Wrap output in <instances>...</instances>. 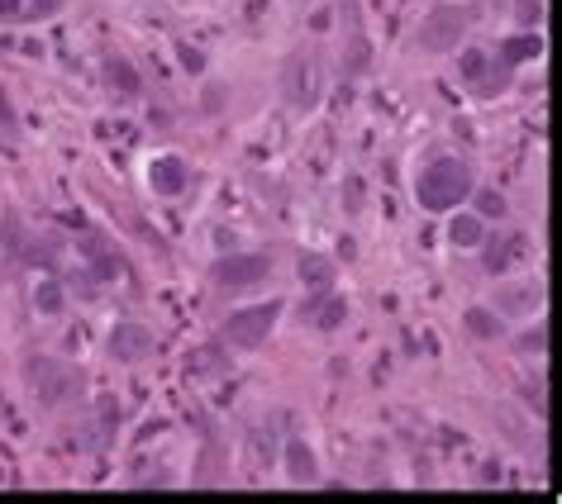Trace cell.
Segmentation results:
<instances>
[{
  "instance_id": "obj_22",
  "label": "cell",
  "mask_w": 562,
  "mask_h": 504,
  "mask_svg": "<svg viewBox=\"0 0 562 504\" xmlns=\"http://www.w3.org/2000/svg\"><path fill=\"white\" fill-rule=\"evenodd\" d=\"M182 67H186V72H200V67H205V58H200L196 48H182Z\"/></svg>"
},
{
  "instance_id": "obj_8",
  "label": "cell",
  "mask_w": 562,
  "mask_h": 504,
  "mask_svg": "<svg viewBox=\"0 0 562 504\" xmlns=\"http://www.w3.org/2000/svg\"><path fill=\"white\" fill-rule=\"evenodd\" d=\"M539 300H543V286H539V281L501 286V290H496V310H501V319H525L529 310H539Z\"/></svg>"
},
{
  "instance_id": "obj_20",
  "label": "cell",
  "mask_w": 562,
  "mask_h": 504,
  "mask_svg": "<svg viewBox=\"0 0 562 504\" xmlns=\"http://www.w3.org/2000/svg\"><path fill=\"white\" fill-rule=\"evenodd\" d=\"M501 215H505V200H501L496 191H482V195H476V219H501Z\"/></svg>"
},
{
  "instance_id": "obj_13",
  "label": "cell",
  "mask_w": 562,
  "mask_h": 504,
  "mask_svg": "<svg viewBox=\"0 0 562 504\" xmlns=\"http://www.w3.org/2000/svg\"><path fill=\"white\" fill-rule=\"evenodd\" d=\"M329 276H334V262H329V257H320V252H305V257H300V281H305V286L324 290Z\"/></svg>"
},
{
  "instance_id": "obj_3",
  "label": "cell",
  "mask_w": 562,
  "mask_h": 504,
  "mask_svg": "<svg viewBox=\"0 0 562 504\" xmlns=\"http://www.w3.org/2000/svg\"><path fill=\"white\" fill-rule=\"evenodd\" d=\"M281 91H286V105L291 110H314L320 105V91H324V81H320V62L310 58V53H291L281 67Z\"/></svg>"
},
{
  "instance_id": "obj_9",
  "label": "cell",
  "mask_w": 562,
  "mask_h": 504,
  "mask_svg": "<svg viewBox=\"0 0 562 504\" xmlns=\"http://www.w3.org/2000/svg\"><path fill=\"white\" fill-rule=\"evenodd\" d=\"M348 319V300H338V296H314V300H305V324H314V329H338Z\"/></svg>"
},
{
  "instance_id": "obj_14",
  "label": "cell",
  "mask_w": 562,
  "mask_h": 504,
  "mask_svg": "<svg viewBox=\"0 0 562 504\" xmlns=\"http://www.w3.org/2000/svg\"><path fill=\"white\" fill-rule=\"evenodd\" d=\"M105 81H110V86H115L119 95H139V72H134L125 58H110V62H105Z\"/></svg>"
},
{
  "instance_id": "obj_18",
  "label": "cell",
  "mask_w": 562,
  "mask_h": 504,
  "mask_svg": "<svg viewBox=\"0 0 562 504\" xmlns=\"http://www.w3.org/2000/svg\"><path fill=\"white\" fill-rule=\"evenodd\" d=\"M468 329L476 333V338H501V319L491 310H468Z\"/></svg>"
},
{
  "instance_id": "obj_4",
  "label": "cell",
  "mask_w": 562,
  "mask_h": 504,
  "mask_svg": "<svg viewBox=\"0 0 562 504\" xmlns=\"http://www.w3.org/2000/svg\"><path fill=\"white\" fill-rule=\"evenodd\" d=\"M468 10L462 5H434L419 24V48L424 53H453L462 44V29H468Z\"/></svg>"
},
{
  "instance_id": "obj_15",
  "label": "cell",
  "mask_w": 562,
  "mask_h": 504,
  "mask_svg": "<svg viewBox=\"0 0 562 504\" xmlns=\"http://www.w3.org/2000/svg\"><path fill=\"white\" fill-rule=\"evenodd\" d=\"M448 238H453L458 248H482V219L476 215H458L448 224Z\"/></svg>"
},
{
  "instance_id": "obj_21",
  "label": "cell",
  "mask_w": 562,
  "mask_h": 504,
  "mask_svg": "<svg viewBox=\"0 0 562 504\" xmlns=\"http://www.w3.org/2000/svg\"><path fill=\"white\" fill-rule=\"evenodd\" d=\"M519 347H525V353H543V347H548V333H543V324H539V329H529L525 338H519Z\"/></svg>"
},
{
  "instance_id": "obj_23",
  "label": "cell",
  "mask_w": 562,
  "mask_h": 504,
  "mask_svg": "<svg viewBox=\"0 0 562 504\" xmlns=\"http://www.w3.org/2000/svg\"><path fill=\"white\" fill-rule=\"evenodd\" d=\"M205 91H210V95H205V110H219V105H224V86H219V81H215V86H205Z\"/></svg>"
},
{
  "instance_id": "obj_5",
  "label": "cell",
  "mask_w": 562,
  "mask_h": 504,
  "mask_svg": "<svg viewBox=\"0 0 562 504\" xmlns=\"http://www.w3.org/2000/svg\"><path fill=\"white\" fill-rule=\"evenodd\" d=\"M210 276L219 290H248L272 276V257H263V252H229V257L215 262Z\"/></svg>"
},
{
  "instance_id": "obj_12",
  "label": "cell",
  "mask_w": 562,
  "mask_h": 504,
  "mask_svg": "<svg viewBox=\"0 0 562 504\" xmlns=\"http://www.w3.org/2000/svg\"><path fill=\"white\" fill-rule=\"evenodd\" d=\"M525 243H529L525 233H515V238H496V243L486 248V272H505V267H510V262L519 257V252H525Z\"/></svg>"
},
{
  "instance_id": "obj_17",
  "label": "cell",
  "mask_w": 562,
  "mask_h": 504,
  "mask_svg": "<svg viewBox=\"0 0 562 504\" xmlns=\"http://www.w3.org/2000/svg\"><path fill=\"white\" fill-rule=\"evenodd\" d=\"M34 305H38L44 314H58L62 305H67V296H62V286H58V281H44V286L34 290Z\"/></svg>"
},
{
  "instance_id": "obj_28",
  "label": "cell",
  "mask_w": 562,
  "mask_h": 504,
  "mask_svg": "<svg viewBox=\"0 0 562 504\" xmlns=\"http://www.w3.org/2000/svg\"><path fill=\"white\" fill-rule=\"evenodd\" d=\"M53 5H58V0H38V10H53Z\"/></svg>"
},
{
  "instance_id": "obj_2",
  "label": "cell",
  "mask_w": 562,
  "mask_h": 504,
  "mask_svg": "<svg viewBox=\"0 0 562 504\" xmlns=\"http://www.w3.org/2000/svg\"><path fill=\"white\" fill-rule=\"evenodd\" d=\"M24 376H29L34 395L44 404H67V400H77L81 390H86V376H81L77 367H67V362H58V357H29Z\"/></svg>"
},
{
  "instance_id": "obj_19",
  "label": "cell",
  "mask_w": 562,
  "mask_h": 504,
  "mask_svg": "<svg viewBox=\"0 0 562 504\" xmlns=\"http://www.w3.org/2000/svg\"><path fill=\"white\" fill-rule=\"evenodd\" d=\"M486 67H491V58H486L482 48H468V53H462V77L482 81V77H486Z\"/></svg>"
},
{
  "instance_id": "obj_26",
  "label": "cell",
  "mask_w": 562,
  "mask_h": 504,
  "mask_svg": "<svg viewBox=\"0 0 562 504\" xmlns=\"http://www.w3.org/2000/svg\"><path fill=\"white\" fill-rule=\"evenodd\" d=\"M344 200H348V209H362L358 200H362V181H353V186L344 191Z\"/></svg>"
},
{
  "instance_id": "obj_16",
  "label": "cell",
  "mask_w": 562,
  "mask_h": 504,
  "mask_svg": "<svg viewBox=\"0 0 562 504\" xmlns=\"http://www.w3.org/2000/svg\"><path fill=\"white\" fill-rule=\"evenodd\" d=\"M539 53H543V38H533V34H519V38H505L501 58H505V62H529V58H539Z\"/></svg>"
},
{
  "instance_id": "obj_1",
  "label": "cell",
  "mask_w": 562,
  "mask_h": 504,
  "mask_svg": "<svg viewBox=\"0 0 562 504\" xmlns=\"http://www.w3.org/2000/svg\"><path fill=\"white\" fill-rule=\"evenodd\" d=\"M415 191H419L424 209H453L472 195V167L462 158H438L434 167H424Z\"/></svg>"
},
{
  "instance_id": "obj_25",
  "label": "cell",
  "mask_w": 562,
  "mask_h": 504,
  "mask_svg": "<svg viewBox=\"0 0 562 504\" xmlns=\"http://www.w3.org/2000/svg\"><path fill=\"white\" fill-rule=\"evenodd\" d=\"M543 15V10L539 5H533V0H519V20H525V24H533V20H539Z\"/></svg>"
},
{
  "instance_id": "obj_7",
  "label": "cell",
  "mask_w": 562,
  "mask_h": 504,
  "mask_svg": "<svg viewBox=\"0 0 562 504\" xmlns=\"http://www.w3.org/2000/svg\"><path fill=\"white\" fill-rule=\"evenodd\" d=\"M148 353H153V333L143 324H119L110 333V357L115 362H143Z\"/></svg>"
},
{
  "instance_id": "obj_11",
  "label": "cell",
  "mask_w": 562,
  "mask_h": 504,
  "mask_svg": "<svg viewBox=\"0 0 562 504\" xmlns=\"http://www.w3.org/2000/svg\"><path fill=\"white\" fill-rule=\"evenodd\" d=\"M148 181H153L158 195H182L186 191V162L182 158H158L153 172H148Z\"/></svg>"
},
{
  "instance_id": "obj_6",
  "label": "cell",
  "mask_w": 562,
  "mask_h": 504,
  "mask_svg": "<svg viewBox=\"0 0 562 504\" xmlns=\"http://www.w3.org/2000/svg\"><path fill=\"white\" fill-rule=\"evenodd\" d=\"M277 310H281L277 300H272V305H248V310H234V314H229V324H224V343L257 347L272 333V324H277Z\"/></svg>"
},
{
  "instance_id": "obj_10",
  "label": "cell",
  "mask_w": 562,
  "mask_h": 504,
  "mask_svg": "<svg viewBox=\"0 0 562 504\" xmlns=\"http://www.w3.org/2000/svg\"><path fill=\"white\" fill-rule=\"evenodd\" d=\"M286 476H291L296 485H310L314 476H320V461H314V452H310L305 438H291V443H286Z\"/></svg>"
},
{
  "instance_id": "obj_24",
  "label": "cell",
  "mask_w": 562,
  "mask_h": 504,
  "mask_svg": "<svg viewBox=\"0 0 562 504\" xmlns=\"http://www.w3.org/2000/svg\"><path fill=\"white\" fill-rule=\"evenodd\" d=\"M348 67H353V72H362V67H367V44H353V58H348Z\"/></svg>"
},
{
  "instance_id": "obj_27",
  "label": "cell",
  "mask_w": 562,
  "mask_h": 504,
  "mask_svg": "<svg viewBox=\"0 0 562 504\" xmlns=\"http://www.w3.org/2000/svg\"><path fill=\"white\" fill-rule=\"evenodd\" d=\"M0 15H5V20H15V15H20V0H0Z\"/></svg>"
}]
</instances>
